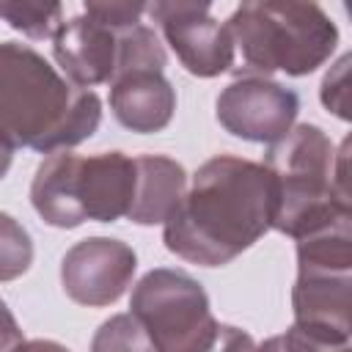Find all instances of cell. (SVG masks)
<instances>
[{
  "mask_svg": "<svg viewBox=\"0 0 352 352\" xmlns=\"http://www.w3.org/2000/svg\"><path fill=\"white\" fill-rule=\"evenodd\" d=\"M275 217V179L264 162L206 160L162 223L165 248L198 267H226L256 245Z\"/></svg>",
  "mask_w": 352,
  "mask_h": 352,
  "instance_id": "6da1fadb",
  "label": "cell"
},
{
  "mask_svg": "<svg viewBox=\"0 0 352 352\" xmlns=\"http://www.w3.org/2000/svg\"><path fill=\"white\" fill-rule=\"evenodd\" d=\"M99 121L102 99L94 91L74 85L33 47L0 44V129L14 148H72L88 140Z\"/></svg>",
  "mask_w": 352,
  "mask_h": 352,
  "instance_id": "7a4b0ae2",
  "label": "cell"
},
{
  "mask_svg": "<svg viewBox=\"0 0 352 352\" xmlns=\"http://www.w3.org/2000/svg\"><path fill=\"white\" fill-rule=\"evenodd\" d=\"M294 242V324L283 341L286 346L346 349L352 338V212L300 234Z\"/></svg>",
  "mask_w": 352,
  "mask_h": 352,
  "instance_id": "3957f363",
  "label": "cell"
},
{
  "mask_svg": "<svg viewBox=\"0 0 352 352\" xmlns=\"http://www.w3.org/2000/svg\"><path fill=\"white\" fill-rule=\"evenodd\" d=\"M346 146L336 151L316 124H297L283 138L267 143L264 165L275 179L272 228L297 239L300 234L349 214Z\"/></svg>",
  "mask_w": 352,
  "mask_h": 352,
  "instance_id": "277c9868",
  "label": "cell"
},
{
  "mask_svg": "<svg viewBox=\"0 0 352 352\" xmlns=\"http://www.w3.org/2000/svg\"><path fill=\"white\" fill-rule=\"evenodd\" d=\"M226 28L245 72L305 77L338 47V28L319 0H239Z\"/></svg>",
  "mask_w": 352,
  "mask_h": 352,
  "instance_id": "5b68a950",
  "label": "cell"
},
{
  "mask_svg": "<svg viewBox=\"0 0 352 352\" xmlns=\"http://www.w3.org/2000/svg\"><path fill=\"white\" fill-rule=\"evenodd\" d=\"M135 195V157L99 151L94 157L69 148L50 151L36 168L30 204L52 228H77L85 220L116 223L126 217Z\"/></svg>",
  "mask_w": 352,
  "mask_h": 352,
  "instance_id": "8992f818",
  "label": "cell"
},
{
  "mask_svg": "<svg viewBox=\"0 0 352 352\" xmlns=\"http://www.w3.org/2000/svg\"><path fill=\"white\" fill-rule=\"evenodd\" d=\"M129 314L146 346L157 352H206L220 338V322L212 316L204 286L182 270L146 272L132 289Z\"/></svg>",
  "mask_w": 352,
  "mask_h": 352,
  "instance_id": "52a82bcc",
  "label": "cell"
},
{
  "mask_svg": "<svg viewBox=\"0 0 352 352\" xmlns=\"http://www.w3.org/2000/svg\"><path fill=\"white\" fill-rule=\"evenodd\" d=\"M214 107L220 126L234 138L272 143L294 126L300 96L264 74H245L220 91Z\"/></svg>",
  "mask_w": 352,
  "mask_h": 352,
  "instance_id": "ba28073f",
  "label": "cell"
},
{
  "mask_svg": "<svg viewBox=\"0 0 352 352\" xmlns=\"http://www.w3.org/2000/svg\"><path fill=\"white\" fill-rule=\"evenodd\" d=\"M138 270L135 250L110 236H88L72 245L60 261V286L77 305L104 308L121 300Z\"/></svg>",
  "mask_w": 352,
  "mask_h": 352,
  "instance_id": "9c48e42d",
  "label": "cell"
},
{
  "mask_svg": "<svg viewBox=\"0 0 352 352\" xmlns=\"http://www.w3.org/2000/svg\"><path fill=\"white\" fill-rule=\"evenodd\" d=\"M52 55L58 69L80 88L110 82L118 58V30L88 14L72 16L52 36Z\"/></svg>",
  "mask_w": 352,
  "mask_h": 352,
  "instance_id": "30bf717a",
  "label": "cell"
},
{
  "mask_svg": "<svg viewBox=\"0 0 352 352\" xmlns=\"http://www.w3.org/2000/svg\"><path fill=\"white\" fill-rule=\"evenodd\" d=\"M110 110L124 129L154 135L173 118L176 88L157 69H135L110 80Z\"/></svg>",
  "mask_w": 352,
  "mask_h": 352,
  "instance_id": "8fae6325",
  "label": "cell"
},
{
  "mask_svg": "<svg viewBox=\"0 0 352 352\" xmlns=\"http://www.w3.org/2000/svg\"><path fill=\"white\" fill-rule=\"evenodd\" d=\"M165 44L176 52L179 63L195 77H217L234 66V38L226 22L204 14L192 19L160 25Z\"/></svg>",
  "mask_w": 352,
  "mask_h": 352,
  "instance_id": "7c38bea8",
  "label": "cell"
},
{
  "mask_svg": "<svg viewBox=\"0 0 352 352\" xmlns=\"http://www.w3.org/2000/svg\"><path fill=\"white\" fill-rule=\"evenodd\" d=\"M187 190V170L182 162L162 154L135 157V195L126 217L138 226L165 223Z\"/></svg>",
  "mask_w": 352,
  "mask_h": 352,
  "instance_id": "4fadbf2b",
  "label": "cell"
},
{
  "mask_svg": "<svg viewBox=\"0 0 352 352\" xmlns=\"http://www.w3.org/2000/svg\"><path fill=\"white\" fill-rule=\"evenodd\" d=\"M0 22L33 41L52 38L63 22V6L60 0H0Z\"/></svg>",
  "mask_w": 352,
  "mask_h": 352,
  "instance_id": "5bb4252c",
  "label": "cell"
},
{
  "mask_svg": "<svg viewBox=\"0 0 352 352\" xmlns=\"http://www.w3.org/2000/svg\"><path fill=\"white\" fill-rule=\"evenodd\" d=\"M33 264V239L28 228L11 217L8 212H0V283L22 278Z\"/></svg>",
  "mask_w": 352,
  "mask_h": 352,
  "instance_id": "9a60e30c",
  "label": "cell"
},
{
  "mask_svg": "<svg viewBox=\"0 0 352 352\" xmlns=\"http://www.w3.org/2000/svg\"><path fill=\"white\" fill-rule=\"evenodd\" d=\"M91 346L96 352H102V349H148L132 314H118L110 322H104Z\"/></svg>",
  "mask_w": 352,
  "mask_h": 352,
  "instance_id": "2e32d148",
  "label": "cell"
},
{
  "mask_svg": "<svg viewBox=\"0 0 352 352\" xmlns=\"http://www.w3.org/2000/svg\"><path fill=\"white\" fill-rule=\"evenodd\" d=\"M85 14L113 30L138 25L143 11H146V0H82Z\"/></svg>",
  "mask_w": 352,
  "mask_h": 352,
  "instance_id": "e0dca14e",
  "label": "cell"
},
{
  "mask_svg": "<svg viewBox=\"0 0 352 352\" xmlns=\"http://www.w3.org/2000/svg\"><path fill=\"white\" fill-rule=\"evenodd\" d=\"M214 0H146V14L151 22L165 25V22H179V19H192L209 14Z\"/></svg>",
  "mask_w": 352,
  "mask_h": 352,
  "instance_id": "ac0fdd59",
  "label": "cell"
},
{
  "mask_svg": "<svg viewBox=\"0 0 352 352\" xmlns=\"http://www.w3.org/2000/svg\"><path fill=\"white\" fill-rule=\"evenodd\" d=\"M346 72H349V55L338 58V63L324 74L322 80V104L333 110L338 118H349V104H346Z\"/></svg>",
  "mask_w": 352,
  "mask_h": 352,
  "instance_id": "d6986e66",
  "label": "cell"
},
{
  "mask_svg": "<svg viewBox=\"0 0 352 352\" xmlns=\"http://www.w3.org/2000/svg\"><path fill=\"white\" fill-rule=\"evenodd\" d=\"M25 344V336L14 319V314L8 311L6 300L0 297V349H14V346H22Z\"/></svg>",
  "mask_w": 352,
  "mask_h": 352,
  "instance_id": "ffe728a7",
  "label": "cell"
},
{
  "mask_svg": "<svg viewBox=\"0 0 352 352\" xmlns=\"http://www.w3.org/2000/svg\"><path fill=\"white\" fill-rule=\"evenodd\" d=\"M11 160H14V143H11V140H8V135L0 129V179L8 173Z\"/></svg>",
  "mask_w": 352,
  "mask_h": 352,
  "instance_id": "44dd1931",
  "label": "cell"
}]
</instances>
